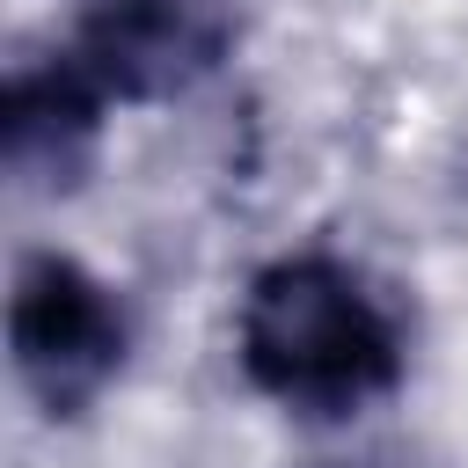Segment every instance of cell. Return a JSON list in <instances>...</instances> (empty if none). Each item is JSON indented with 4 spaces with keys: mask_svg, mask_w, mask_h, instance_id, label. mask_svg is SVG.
<instances>
[{
    "mask_svg": "<svg viewBox=\"0 0 468 468\" xmlns=\"http://www.w3.org/2000/svg\"><path fill=\"white\" fill-rule=\"evenodd\" d=\"M234 358L263 402L314 424H344L402 388L410 329L358 263L329 249H292L249 278Z\"/></svg>",
    "mask_w": 468,
    "mask_h": 468,
    "instance_id": "6da1fadb",
    "label": "cell"
},
{
    "mask_svg": "<svg viewBox=\"0 0 468 468\" xmlns=\"http://www.w3.org/2000/svg\"><path fill=\"white\" fill-rule=\"evenodd\" d=\"M124 351H132L124 300L80 256L37 249V256L15 263V285H7V366H15L22 395L51 424L88 417L110 395V380L124 373Z\"/></svg>",
    "mask_w": 468,
    "mask_h": 468,
    "instance_id": "7a4b0ae2",
    "label": "cell"
},
{
    "mask_svg": "<svg viewBox=\"0 0 468 468\" xmlns=\"http://www.w3.org/2000/svg\"><path fill=\"white\" fill-rule=\"evenodd\" d=\"M66 51L110 102H168L234 51V0H80Z\"/></svg>",
    "mask_w": 468,
    "mask_h": 468,
    "instance_id": "3957f363",
    "label": "cell"
},
{
    "mask_svg": "<svg viewBox=\"0 0 468 468\" xmlns=\"http://www.w3.org/2000/svg\"><path fill=\"white\" fill-rule=\"evenodd\" d=\"M102 117H110V88L73 58V51H51L37 66H15L7 73V95H0V154H7V176L22 190H73L102 146Z\"/></svg>",
    "mask_w": 468,
    "mask_h": 468,
    "instance_id": "277c9868",
    "label": "cell"
},
{
    "mask_svg": "<svg viewBox=\"0 0 468 468\" xmlns=\"http://www.w3.org/2000/svg\"><path fill=\"white\" fill-rule=\"evenodd\" d=\"M322 468H446V461H431L424 446H358V453H336Z\"/></svg>",
    "mask_w": 468,
    "mask_h": 468,
    "instance_id": "5b68a950",
    "label": "cell"
}]
</instances>
